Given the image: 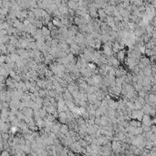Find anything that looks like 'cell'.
I'll return each instance as SVG.
<instances>
[{"mask_svg": "<svg viewBox=\"0 0 156 156\" xmlns=\"http://www.w3.org/2000/svg\"><path fill=\"white\" fill-rule=\"evenodd\" d=\"M142 125H144V126H148V127H151V126H153V120L151 119L150 115H145L143 116L142 118Z\"/></svg>", "mask_w": 156, "mask_h": 156, "instance_id": "1", "label": "cell"}, {"mask_svg": "<svg viewBox=\"0 0 156 156\" xmlns=\"http://www.w3.org/2000/svg\"><path fill=\"white\" fill-rule=\"evenodd\" d=\"M151 82H152V80H151L150 77H146V76H145L144 78H143V80H142V86H143V87H145V86L151 85Z\"/></svg>", "mask_w": 156, "mask_h": 156, "instance_id": "2", "label": "cell"}, {"mask_svg": "<svg viewBox=\"0 0 156 156\" xmlns=\"http://www.w3.org/2000/svg\"><path fill=\"white\" fill-rule=\"evenodd\" d=\"M141 62H142V64L145 66V67H148V66H150V64H151V60H150V59H149V58L143 57L142 59V60H141Z\"/></svg>", "mask_w": 156, "mask_h": 156, "instance_id": "3", "label": "cell"}, {"mask_svg": "<svg viewBox=\"0 0 156 156\" xmlns=\"http://www.w3.org/2000/svg\"><path fill=\"white\" fill-rule=\"evenodd\" d=\"M42 34L44 35V37H48V36H49V35L51 34V31L49 30V29L48 28H47V27H43L42 28Z\"/></svg>", "mask_w": 156, "mask_h": 156, "instance_id": "4", "label": "cell"}, {"mask_svg": "<svg viewBox=\"0 0 156 156\" xmlns=\"http://www.w3.org/2000/svg\"><path fill=\"white\" fill-rule=\"evenodd\" d=\"M59 10H60V12L61 13V14L65 15V14L68 13V7L65 6H59Z\"/></svg>", "mask_w": 156, "mask_h": 156, "instance_id": "5", "label": "cell"}, {"mask_svg": "<svg viewBox=\"0 0 156 156\" xmlns=\"http://www.w3.org/2000/svg\"><path fill=\"white\" fill-rule=\"evenodd\" d=\"M99 16L100 17V20H103L106 17V13L104 9H99Z\"/></svg>", "mask_w": 156, "mask_h": 156, "instance_id": "6", "label": "cell"}, {"mask_svg": "<svg viewBox=\"0 0 156 156\" xmlns=\"http://www.w3.org/2000/svg\"><path fill=\"white\" fill-rule=\"evenodd\" d=\"M117 56H118V58H119L120 60H124V56H125V52L124 50H121L119 51L118 53H117Z\"/></svg>", "mask_w": 156, "mask_h": 156, "instance_id": "7", "label": "cell"}, {"mask_svg": "<svg viewBox=\"0 0 156 156\" xmlns=\"http://www.w3.org/2000/svg\"><path fill=\"white\" fill-rule=\"evenodd\" d=\"M68 6H69V8H74L76 9L77 7H79L78 6V3H76V2H68Z\"/></svg>", "mask_w": 156, "mask_h": 156, "instance_id": "8", "label": "cell"}, {"mask_svg": "<svg viewBox=\"0 0 156 156\" xmlns=\"http://www.w3.org/2000/svg\"><path fill=\"white\" fill-rule=\"evenodd\" d=\"M60 131L62 132V133H67L68 131V126L67 125H62L61 126V128H60Z\"/></svg>", "mask_w": 156, "mask_h": 156, "instance_id": "9", "label": "cell"}, {"mask_svg": "<svg viewBox=\"0 0 156 156\" xmlns=\"http://www.w3.org/2000/svg\"><path fill=\"white\" fill-rule=\"evenodd\" d=\"M17 127H12L11 128V131H12V133H13V134L16 133V132H17Z\"/></svg>", "mask_w": 156, "mask_h": 156, "instance_id": "10", "label": "cell"}]
</instances>
